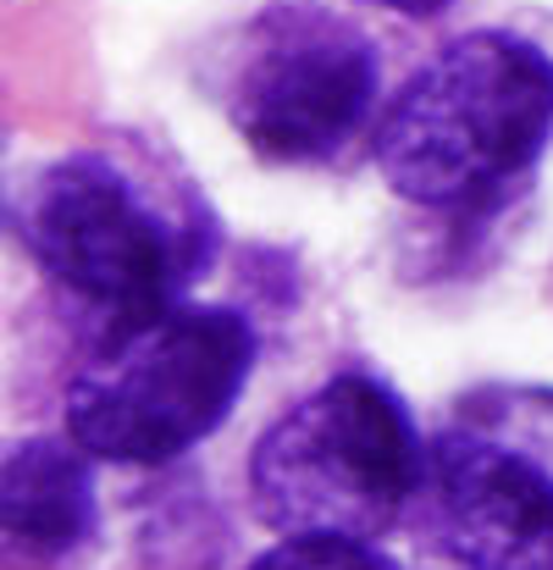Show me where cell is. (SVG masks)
Segmentation results:
<instances>
[{"label": "cell", "mask_w": 553, "mask_h": 570, "mask_svg": "<svg viewBox=\"0 0 553 570\" xmlns=\"http://www.w3.org/2000/svg\"><path fill=\"white\" fill-rule=\"evenodd\" d=\"M33 272L106 322V338L184 305L216 261V216L184 173L134 145H78L45 161L11 205Z\"/></svg>", "instance_id": "obj_1"}, {"label": "cell", "mask_w": 553, "mask_h": 570, "mask_svg": "<svg viewBox=\"0 0 553 570\" xmlns=\"http://www.w3.org/2000/svg\"><path fill=\"white\" fill-rule=\"evenodd\" d=\"M553 145V56L510 28H471L426 56L376 111L382 184L432 216H493Z\"/></svg>", "instance_id": "obj_2"}, {"label": "cell", "mask_w": 553, "mask_h": 570, "mask_svg": "<svg viewBox=\"0 0 553 570\" xmlns=\"http://www.w3.org/2000/svg\"><path fill=\"white\" fill-rule=\"evenodd\" d=\"M426 482V438L376 372H333L294 399L249 449V510L277 538L393 532Z\"/></svg>", "instance_id": "obj_3"}, {"label": "cell", "mask_w": 553, "mask_h": 570, "mask_svg": "<svg viewBox=\"0 0 553 570\" xmlns=\"http://www.w3.org/2000/svg\"><path fill=\"white\" fill-rule=\"evenodd\" d=\"M199 78L238 145L266 167H327L376 128V39L322 0H266L205 50Z\"/></svg>", "instance_id": "obj_4"}, {"label": "cell", "mask_w": 553, "mask_h": 570, "mask_svg": "<svg viewBox=\"0 0 553 570\" xmlns=\"http://www.w3.org/2000/svg\"><path fill=\"white\" fill-rule=\"evenodd\" d=\"M260 338L233 305H172L167 316L106 338L67 387V438L128 471H161L199 449L255 377Z\"/></svg>", "instance_id": "obj_5"}, {"label": "cell", "mask_w": 553, "mask_h": 570, "mask_svg": "<svg viewBox=\"0 0 553 570\" xmlns=\"http://www.w3.org/2000/svg\"><path fill=\"white\" fill-rule=\"evenodd\" d=\"M415 532L437 570H553V471L448 426L426 443Z\"/></svg>", "instance_id": "obj_6"}, {"label": "cell", "mask_w": 553, "mask_h": 570, "mask_svg": "<svg viewBox=\"0 0 553 570\" xmlns=\"http://www.w3.org/2000/svg\"><path fill=\"white\" fill-rule=\"evenodd\" d=\"M100 532L95 460L72 438H17L0 465L6 570H61Z\"/></svg>", "instance_id": "obj_7"}, {"label": "cell", "mask_w": 553, "mask_h": 570, "mask_svg": "<svg viewBox=\"0 0 553 570\" xmlns=\"http://www.w3.org/2000/svg\"><path fill=\"white\" fill-rule=\"evenodd\" d=\"M482 438H498L510 449H521L526 460L553 471V387H476L460 399V421Z\"/></svg>", "instance_id": "obj_8"}, {"label": "cell", "mask_w": 553, "mask_h": 570, "mask_svg": "<svg viewBox=\"0 0 553 570\" xmlns=\"http://www.w3.org/2000/svg\"><path fill=\"white\" fill-rule=\"evenodd\" d=\"M244 570H404L376 543H349V538H283L266 554H255Z\"/></svg>", "instance_id": "obj_9"}, {"label": "cell", "mask_w": 553, "mask_h": 570, "mask_svg": "<svg viewBox=\"0 0 553 570\" xmlns=\"http://www.w3.org/2000/svg\"><path fill=\"white\" fill-rule=\"evenodd\" d=\"M366 6H382V11H398V17H443L454 0H366Z\"/></svg>", "instance_id": "obj_10"}]
</instances>
